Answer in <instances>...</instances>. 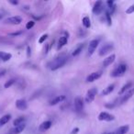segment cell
Returning a JSON list of instances; mask_svg holds the SVG:
<instances>
[{"label": "cell", "mask_w": 134, "mask_h": 134, "mask_svg": "<svg viewBox=\"0 0 134 134\" xmlns=\"http://www.w3.org/2000/svg\"><path fill=\"white\" fill-rule=\"evenodd\" d=\"M2 19V15H0V19Z\"/></svg>", "instance_id": "cell-41"}, {"label": "cell", "mask_w": 134, "mask_h": 134, "mask_svg": "<svg viewBox=\"0 0 134 134\" xmlns=\"http://www.w3.org/2000/svg\"><path fill=\"white\" fill-rule=\"evenodd\" d=\"M12 58V54L11 53H8V52H5L4 56H3L2 62H8L9 61L10 59Z\"/></svg>", "instance_id": "cell-26"}, {"label": "cell", "mask_w": 134, "mask_h": 134, "mask_svg": "<svg viewBox=\"0 0 134 134\" xmlns=\"http://www.w3.org/2000/svg\"><path fill=\"white\" fill-rule=\"evenodd\" d=\"M107 4H108V8H112L114 6H115V4H114L113 1H110V0H108V2H107Z\"/></svg>", "instance_id": "cell-33"}, {"label": "cell", "mask_w": 134, "mask_h": 134, "mask_svg": "<svg viewBox=\"0 0 134 134\" xmlns=\"http://www.w3.org/2000/svg\"><path fill=\"white\" fill-rule=\"evenodd\" d=\"M65 99H66V97H65V96H58V97H54L53 99H52V100L49 102V105H50V106H55V105L64 101Z\"/></svg>", "instance_id": "cell-13"}, {"label": "cell", "mask_w": 134, "mask_h": 134, "mask_svg": "<svg viewBox=\"0 0 134 134\" xmlns=\"http://www.w3.org/2000/svg\"><path fill=\"white\" fill-rule=\"evenodd\" d=\"M52 121H50V120L44 121V122H42L41 124V126H40V129H41V130H43V131H45V130H49V129L52 127Z\"/></svg>", "instance_id": "cell-19"}, {"label": "cell", "mask_w": 134, "mask_h": 134, "mask_svg": "<svg viewBox=\"0 0 134 134\" xmlns=\"http://www.w3.org/2000/svg\"><path fill=\"white\" fill-rule=\"evenodd\" d=\"M114 89H115V85L111 84V85H109L108 86H107L106 88H104V89H103V91L101 92V95H102V96L109 95L111 92L114 91Z\"/></svg>", "instance_id": "cell-16"}, {"label": "cell", "mask_w": 134, "mask_h": 134, "mask_svg": "<svg viewBox=\"0 0 134 134\" xmlns=\"http://www.w3.org/2000/svg\"><path fill=\"white\" fill-rule=\"evenodd\" d=\"M67 41H68V37H61L59 39V41H58V47H57V50H61L63 46L67 43Z\"/></svg>", "instance_id": "cell-18"}, {"label": "cell", "mask_w": 134, "mask_h": 134, "mask_svg": "<svg viewBox=\"0 0 134 134\" xmlns=\"http://www.w3.org/2000/svg\"><path fill=\"white\" fill-rule=\"evenodd\" d=\"M102 134H115L114 132H107V133H102Z\"/></svg>", "instance_id": "cell-40"}, {"label": "cell", "mask_w": 134, "mask_h": 134, "mask_svg": "<svg viewBox=\"0 0 134 134\" xmlns=\"http://www.w3.org/2000/svg\"><path fill=\"white\" fill-rule=\"evenodd\" d=\"M82 23L86 29H89L91 27V20H90L89 17H85L82 19Z\"/></svg>", "instance_id": "cell-23"}, {"label": "cell", "mask_w": 134, "mask_h": 134, "mask_svg": "<svg viewBox=\"0 0 134 134\" xmlns=\"http://www.w3.org/2000/svg\"><path fill=\"white\" fill-rule=\"evenodd\" d=\"M130 130V126L129 125H124V126H120L114 131L115 134H126Z\"/></svg>", "instance_id": "cell-15"}, {"label": "cell", "mask_w": 134, "mask_h": 134, "mask_svg": "<svg viewBox=\"0 0 134 134\" xmlns=\"http://www.w3.org/2000/svg\"><path fill=\"white\" fill-rule=\"evenodd\" d=\"M22 33V31H18V32H12V33H9L8 35L9 36H13V37H15V36H19L20 35V34Z\"/></svg>", "instance_id": "cell-35"}, {"label": "cell", "mask_w": 134, "mask_h": 134, "mask_svg": "<svg viewBox=\"0 0 134 134\" xmlns=\"http://www.w3.org/2000/svg\"><path fill=\"white\" fill-rule=\"evenodd\" d=\"M126 71H127V65L125 63H120V64L116 66V68L111 72L110 75H111L112 77H120L124 75Z\"/></svg>", "instance_id": "cell-2"}, {"label": "cell", "mask_w": 134, "mask_h": 134, "mask_svg": "<svg viewBox=\"0 0 134 134\" xmlns=\"http://www.w3.org/2000/svg\"><path fill=\"white\" fill-rule=\"evenodd\" d=\"M116 103H111V104H106L105 105V108H114L116 107Z\"/></svg>", "instance_id": "cell-32"}, {"label": "cell", "mask_w": 134, "mask_h": 134, "mask_svg": "<svg viewBox=\"0 0 134 134\" xmlns=\"http://www.w3.org/2000/svg\"><path fill=\"white\" fill-rule=\"evenodd\" d=\"M133 12H134V5L130 6V8H128L126 10V14H132Z\"/></svg>", "instance_id": "cell-30"}, {"label": "cell", "mask_w": 134, "mask_h": 134, "mask_svg": "<svg viewBox=\"0 0 134 134\" xmlns=\"http://www.w3.org/2000/svg\"><path fill=\"white\" fill-rule=\"evenodd\" d=\"M22 22V19L19 16H15V17H10L5 19V24H10V25H19Z\"/></svg>", "instance_id": "cell-6"}, {"label": "cell", "mask_w": 134, "mask_h": 134, "mask_svg": "<svg viewBox=\"0 0 134 134\" xmlns=\"http://www.w3.org/2000/svg\"><path fill=\"white\" fill-rule=\"evenodd\" d=\"M9 3H11L12 5H18L19 4L18 1H13V0H9Z\"/></svg>", "instance_id": "cell-38"}, {"label": "cell", "mask_w": 134, "mask_h": 134, "mask_svg": "<svg viewBox=\"0 0 134 134\" xmlns=\"http://www.w3.org/2000/svg\"><path fill=\"white\" fill-rule=\"evenodd\" d=\"M97 89L96 87H93L91 88V89H89L87 91V93H86V103H91L94 101V99H95L96 96H97Z\"/></svg>", "instance_id": "cell-4"}, {"label": "cell", "mask_w": 134, "mask_h": 134, "mask_svg": "<svg viewBox=\"0 0 134 134\" xmlns=\"http://www.w3.org/2000/svg\"><path fill=\"white\" fill-rule=\"evenodd\" d=\"M132 86H133V84H132L131 82L127 83L126 85H124V86H123L122 87H121V89L119 90V95H122V94H125L127 91H129L130 89H131V88H132Z\"/></svg>", "instance_id": "cell-17"}, {"label": "cell", "mask_w": 134, "mask_h": 134, "mask_svg": "<svg viewBox=\"0 0 134 134\" xmlns=\"http://www.w3.org/2000/svg\"><path fill=\"white\" fill-rule=\"evenodd\" d=\"M106 19L108 20V26H111L112 22H111V15H110L109 12H106Z\"/></svg>", "instance_id": "cell-28"}, {"label": "cell", "mask_w": 134, "mask_h": 134, "mask_svg": "<svg viewBox=\"0 0 134 134\" xmlns=\"http://www.w3.org/2000/svg\"><path fill=\"white\" fill-rule=\"evenodd\" d=\"M25 128H26V124H21L19 125V126L18 127H15V129L13 130V133L14 134H20L21 132H23V130H25Z\"/></svg>", "instance_id": "cell-21"}, {"label": "cell", "mask_w": 134, "mask_h": 134, "mask_svg": "<svg viewBox=\"0 0 134 134\" xmlns=\"http://www.w3.org/2000/svg\"><path fill=\"white\" fill-rule=\"evenodd\" d=\"M34 25H35V22H34L33 20H30L29 21L28 23L26 24V29L27 30H30V29H32L34 27Z\"/></svg>", "instance_id": "cell-27"}, {"label": "cell", "mask_w": 134, "mask_h": 134, "mask_svg": "<svg viewBox=\"0 0 134 134\" xmlns=\"http://www.w3.org/2000/svg\"><path fill=\"white\" fill-rule=\"evenodd\" d=\"M4 54H5V52H0V61H2Z\"/></svg>", "instance_id": "cell-39"}, {"label": "cell", "mask_w": 134, "mask_h": 134, "mask_svg": "<svg viewBox=\"0 0 134 134\" xmlns=\"http://www.w3.org/2000/svg\"><path fill=\"white\" fill-rule=\"evenodd\" d=\"M75 111L78 112V113L83 111V109H84V102H83L82 98L76 97L75 99Z\"/></svg>", "instance_id": "cell-9"}, {"label": "cell", "mask_w": 134, "mask_h": 134, "mask_svg": "<svg viewBox=\"0 0 134 134\" xmlns=\"http://www.w3.org/2000/svg\"><path fill=\"white\" fill-rule=\"evenodd\" d=\"M16 82H17V80H16V79H10L9 81H8V82H7L6 84L4 85L5 88H8V87H10V86H13V85L15 84Z\"/></svg>", "instance_id": "cell-25"}, {"label": "cell", "mask_w": 134, "mask_h": 134, "mask_svg": "<svg viewBox=\"0 0 134 134\" xmlns=\"http://www.w3.org/2000/svg\"><path fill=\"white\" fill-rule=\"evenodd\" d=\"M16 108L19 110H26L28 108V104L25 99H18L16 101Z\"/></svg>", "instance_id": "cell-12"}, {"label": "cell", "mask_w": 134, "mask_h": 134, "mask_svg": "<svg viewBox=\"0 0 134 134\" xmlns=\"http://www.w3.org/2000/svg\"><path fill=\"white\" fill-rule=\"evenodd\" d=\"M79 132V129L78 128H75L73 130H72V132L70 134H77Z\"/></svg>", "instance_id": "cell-37"}, {"label": "cell", "mask_w": 134, "mask_h": 134, "mask_svg": "<svg viewBox=\"0 0 134 134\" xmlns=\"http://www.w3.org/2000/svg\"><path fill=\"white\" fill-rule=\"evenodd\" d=\"M86 35V32L84 31V30H83L82 29H80V30H78V36H79V38L85 37Z\"/></svg>", "instance_id": "cell-31"}, {"label": "cell", "mask_w": 134, "mask_h": 134, "mask_svg": "<svg viewBox=\"0 0 134 134\" xmlns=\"http://www.w3.org/2000/svg\"><path fill=\"white\" fill-rule=\"evenodd\" d=\"M8 134H13V133H8Z\"/></svg>", "instance_id": "cell-42"}, {"label": "cell", "mask_w": 134, "mask_h": 134, "mask_svg": "<svg viewBox=\"0 0 134 134\" xmlns=\"http://www.w3.org/2000/svg\"><path fill=\"white\" fill-rule=\"evenodd\" d=\"M30 55H31V49L30 46H27V56L30 57Z\"/></svg>", "instance_id": "cell-34"}, {"label": "cell", "mask_w": 134, "mask_h": 134, "mask_svg": "<svg viewBox=\"0 0 134 134\" xmlns=\"http://www.w3.org/2000/svg\"><path fill=\"white\" fill-rule=\"evenodd\" d=\"M114 49V44L113 43H110V42H108V43H105L100 49H99V52H98V54L99 56H104V55H107L108 53H109L110 52H112Z\"/></svg>", "instance_id": "cell-3"}, {"label": "cell", "mask_w": 134, "mask_h": 134, "mask_svg": "<svg viewBox=\"0 0 134 134\" xmlns=\"http://www.w3.org/2000/svg\"><path fill=\"white\" fill-rule=\"evenodd\" d=\"M66 63H67V56L65 54H61V55L54 58L52 61L49 62L47 63V67L50 70H52V71H56L59 68L63 67Z\"/></svg>", "instance_id": "cell-1"}, {"label": "cell", "mask_w": 134, "mask_h": 134, "mask_svg": "<svg viewBox=\"0 0 134 134\" xmlns=\"http://www.w3.org/2000/svg\"><path fill=\"white\" fill-rule=\"evenodd\" d=\"M134 95V88L132 87L131 89H130L129 91H127L126 93L124 94V96H123L122 97H121L120 99V104H124V103H126L127 101L129 100L130 98H131L132 96Z\"/></svg>", "instance_id": "cell-11"}, {"label": "cell", "mask_w": 134, "mask_h": 134, "mask_svg": "<svg viewBox=\"0 0 134 134\" xmlns=\"http://www.w3.org/2000/svg\"><path fill=\"white\" fill-rule=\"evenodd\" d=\"M115 59H116V55H115V54H111V55H109L108 57H107L106 59H104V61H103V66H104V67L109 66L111 63H114Z\"/></svg>", "instance_id": "cell-14"}, {"label": "cell", "mask_w": 134, "mask_h": 134, "mask_svg": "<svg viewBox=\"0 0 134 134\" xmlns=\"http://www.w3.org/2000/svg\"><path fill=\"white\" fill-rule=\"evenodd\" d=\"M6 73H7V70L6 69H2V70H0V78L1 77H3L5 75H6Z\"/></svg>", "instance_id": "cell-36"}, {"label": "cell", "mask_w": 134, "mask_h": 134, "mask_svg": "<svg viewBox=\"0 0 134 134\" xmlns=\"http://www.w3.org/2000/svg\"><path fill=\"white\" fill-rule=\"evenodd\" d=\"M84 47H85V44H84V43H83V44L78 45V46H77V48H76V49H75V51L73 52L72 55H73V56H78L79 54L81 53V52L83 51Z\"/></svg>", "instance_id": "cell-22"}, {"label": "cell", "mask_w": 134, "mask_h": 134, "mask_svg": "<svg viewBox=\"0 0 134 134\" xmlns=\"http://www.w3.org/2000/svg\"><path fill=\"white\" fill-rule=\"evenodd\" d=\"M48 39V34H43L42 36H41V38H40V40H39V43H43L45 41H46V40Z\"/></svg>", "instance_id": "cell-29"}, {"label": "cell", "mask_w": 134, "mask_h": 134, "mask_svg": "<svg viewBox=\"0 0 134 134\" xmlns=\"http://www.w3.org/2000/svg\"><path fill=\"white\" fill-rule=\"evenodd\" d=\"M25 117H19L13 121V125H15V127H18L21 124H24V121H25Z\"/></svg>", "instance_id": "cell-24"}, {"label": "cell", "mask_w": 134, "mask_h": 134, "mask_svg": "<svg viewBox=\"0 0 134 134\" xmlns=\"http://www.w3.org/2000/svg\"><path fill=\"white\" fill-rule=\"evenodd\" d=\"M10 119H11V115H9V114L4 115L1 119H0V126H4V125H6L7 123L10 120Z\"/></svg>", "instance_id": "cell-20"}, {"label": "cell", "mask_w": 134, "mask_h": 134, "mask_svg": "<svg viewBox=\"0 0 134 134\" xmlns=\"http://www.w3.org/2000/svg\"><path fill=\"white\" fill-rule=\"evenodd\" d=\"M103 8H104V7H103L102 1H97V2H96V4L94 5V8H93V9H92V11H93V13L95 14V15H99V14L103 11V9H104Z\"/></svg>", "instance_id": "cell-10"}, {"label": "cell", "mask_w": 134, "mask_h": 134, "mask_svg": "<svg viewBox=\"0 0 134 134\" xmlns=\"http://www.w3.org/2000/svg\"><path fill=\"white\" fill-rule=\"evenodd\" d=\"M115 119V116L108 113L106 111L100 112L98 115V120L100 121H112Z\"/></svg>", "instance_id": "cell-5"}, {"label": "cell", "mask_w": 134, "mask_h": 134, "mask_svg": "<svg viewBox=\"0 0 134 134\" xmlns=\"http://www.w3.org/2000/svg\"><path fill=\"white\" fill-rule=\"evenodd\" d=\"M99 44V40L96 39V40H92L91 41L89 42V46H88V55L91 56L93 55V53L95 52L96 49L97 48Z\"/></svg>", "instance_id": "cell-7"}, {"label": "cell", "mask_w": 134, "mask_h": 134, "mask_svg": "<svg viewBox=\"0 0 134 134\" xmlns=\"http://www.w3.org/2000/svg\"><path fill=\"white\" fill-rule=\"evenodd\" d=\"M101 76H102V72H101V71L94 72V73H91L87 77H86V82H87V83H92V82H94V81L99 79Z\"/></svg>", "instance_id": "cell-8"}]
</instances>
